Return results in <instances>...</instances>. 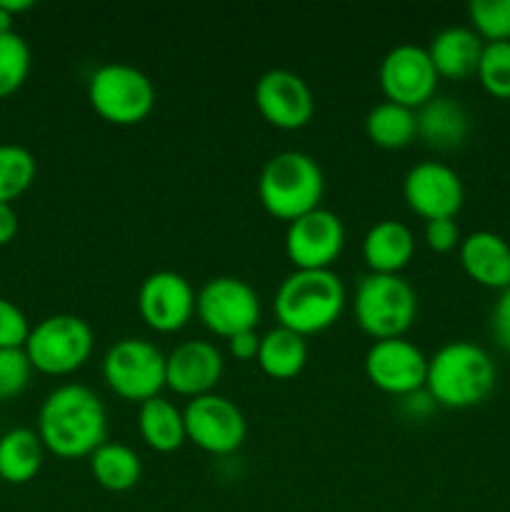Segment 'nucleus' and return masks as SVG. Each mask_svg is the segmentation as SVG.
Here are the masks:
<instances>
[{
    "label": "nucleus",
    "mask_w": 510,
    "mask_h": 512,
    "mask_svg": "<svg viewBox=\"0 0 510 512\" xmlns=\"http://www.w3.org/2000/svg\"><path fill=\"white\" fill-rule=\"evenodd\" d=\"M38 435L45 450L58 458H90L108 443V410L90 388L65 383L40 405Z\"/></svg>",
    "instance_id": "nucleus-1"
},
{
    "label": "nucleus",
    "mask_w": 510,
    "mask_h": 512,
    "mask_svg": "<svg viewBox=\"0 0 510 512\" xmlns=\"http://www.w3.org/2000/svg\"><path fill=\"white\" fill-rule=\"evenodd\" d=\"M498 368L488 350L470 340H453L428 358L425 390L435 405L453 410L475 408L490 398Z\"/></svg>",
    "instance_id": "nucleus-2"
},
{
    "label": "nucleus",
    "mask_w": 510,
    "mask_h": 512,
    "mask_svg": "<svg viewBox=\"0 0 510 512\" xmlns=\"http://www.w3.org/2000/svg\"><path fill=\"white\" fill-rule=\"evenodd\" d=\"M345 285L333 270H293L275 290L278 325L303 335L333 328L345 308Z\"/></svg>",
    "instance_id": "nucleus-3"
},
{
    "label": "nucleus",
    "mask_w": 510,
    "mask_h": 512,
    "mask_svg": "<svg viewBox=\"0 0 510 512\" xmlns=\"http://www.w3.org/2000/svg\"><path fill=\"white\" fill-rule=\"evenodd\" d=\"M325 175L318 160L300 150H283L263 165L258 178V198L273 218L293 223L300 215L320 208Z\"/></svg>",
    "instance_id": "nucleus-4"
},
{
    "label": "nucleus",
    "mask_w": 510,
    "mask_h": 512,
    "mask_svg": "<svg viewBox=\"0 0 510 512\" xmlns=\"http://www.w3.org/2000/svg\"><path fill=\"white\" fill-rule=\"evenodd\" d=\"M353 313L373 340L403 338L418 315V293L403 275L368 273L355 290Z\"/></svg>",
    "instance_id": "nucleus-5"
},
{
    "label": "nucleus",
    "mask_w": 510,
    "mask_h": 512,
    "mask_svg": "<svg viewBox=\"0 0 510 512\" xmlns=\"http://www.w3.org/2000/svg\"><path fill=\"white\" fill-rule=\"evenodd\" d=\"M93 345L95 333L88 320L73 313H58L30 328L25 355L33 370L45 375H70L88 363Z\"/></svg>",
    "instance_id": "nucleus-6"
},
{
    "label": "nucleus",
    "mask_w": 510,
    "mask_h": 512,
    "mask_svg": "<svg viewBox=\"0 0 510 512\" xmlns=\"http://www.w3.org/2000/svg\"><path fill=\"white\" fill-rule=\"evenodd\" d=\"M90 108L113 125H138L153 113L155 85L140 68L105 63L88 80Z\"/></svg>",
    "instance_id": "nucleus-7"
},
{
    "label": "nucleus",
    "mask_w": 510,
    "mask_h": 512,
    "mask_svg": "<svg viewBox=\"0 0 510 512\" xmlns=\"http://www.w3.org/2000/svg\"><path fill=\"white\" fill-rule=\"evenodd\" d=\"M103 378L118 398L148 403L165 388V355L143 338H123L103 358Z\"/></svg>",
    "instance_id": "nucleus-8"
},
{
    "label": "nucleus",
    "mask_w": 510,
    "mask_h": 512,
    "mask_svg": "<svg viewBox=\"0 0 510 512\" xmlns=\"http://www.w3.org/2000/svg\"><path fill=\"white\" fill-rule=\"evenodd\" d=\"M195 315L210 333L230 340L233 335L255 330L260 323V298L245 280L218 275L198 290Z\"/></svg>",
    "instance_id": "nucleus-9"
},
{
    "label": "nucleus",
    "mask_w": 510,
    "mask_h": 512,
    "mask_svg": "<svg viewBox=\"0 0 510 512\" xmlns=\"http://www.w3.org/2000/svg\"><path fill=\"white\" fill-rule=\"evenodd\" d=\"M188 440L210 455H230L245 443L248 423L233 400L218 393L193 398L183 410Z\"/></svg>",
    "instance_id": "nucleus-10"
},
{
    "label": "nucleus",
    "mask_w": 510,
    "mask_h": 512,
    "mask_svg": "<svg viewBox=\"0 0 510 512\" xmlns=\"http://www.w3.org/2000/svg\"><path fill=\"white\" fill-rule=\"evenodd\" d=\"M380 90L390 103L418 110L420 105L435 98L438 73L423 45L400 43L385 53L378 70Z\"/></svg>",
    "instance_id": "nucleus-11"
},
{
    "label": "nucleus",
    "mask_w": 510,
    "mask_h": 512,
    "mask_svg": "<svg viewBox=\"0 0 510 512\" xmlns=\"http://www.w3.org/2000/svg\"><path fill=\"white\" fill-rule=\"evenodd\" d=\"M343 248L345 225L333 210H310L285 230V255L295 270H330Z\"/></svg>",
    "instance_id": "nucleus-12"
},
{
    "label": "nucleus",
    "mask_w": 510,
    "mask_h": 512,
    "mask_svg": "<svg viewBox=\"0 0 510 512\" xmlns=\"http://www.w3.org/2000/svg\"><path fill=\"white\" fill-rule=\"evenodd\" d=\"M365 375L383 393L408 398L425 390L428 355L405 338L375 340L365 353Z\"/></svg>",
    "instance_id": "nucleus-13"
},
{
    "label": "nucleus",
    "mask_w": 510,
    "mask_h": 512,
    "mask_svg": "<svg viewBox=\"0 0 510 512\" xmlns=\"http://www.w3.org/2000/svg\"><path fill=\"white\" fill-rule=\"evenodd\" d=\"M195 298L190 280L175 270H155L138 288V313L155 333H178L193 320Z\"/></svg>",
    "instance_id": "nucleus-14"
},
{
    "label": "nucleus",
    "mask_w": 510,
    "mask_h": 512,
    "mask_svg": "<svg viewBox=\"0 0 510 512\" xmlns=\"http://www.w3.org/2000/svg\"><path fill=\"white\" fill-rule=\"evenodd\" d=\"M403 198L415 215L428 223L455 218L465 203V185L455 168L440 160H423L405 173Z\"/></svg>",
    "instance_id": "nucleus-15"
},
{
    "label": "nucleus",
    "mask_w": 510,
    "mask_h": 512,
    "mask_svg": "<svg viewBox=\"0 0 510 512\" xmlns=\"http://www.w3.org/2000/svg\"><path fill=\"white\" fill-rule=\"evenodd\" d=\"M255 108L273 128L300 130L313 120L315 95L298 73L273 68L255 83Z\"/></svg>",
    "instance_id": "nucleus-16"
},
{
    "label": "nucleus",
    "mask_w": 510,
    "mask_h": 512,
    "mask_svg": "<svg viewBox=\"0 0 510 512\" xmlns=\"http://www.w3.org/2000/svg\"><path fill=\"white\" fill-rule=\"evenodd\" d=\"M225 370L223 353L208 340H185L165 355V388L185 398L210 395Z\"/></svg>",
    "instance_id": "nucleus-17"
},
{
    "label": "nucleus",
    "mask_w": 510,
    "mask_h": 512,
    "mask_svg": "<svg viewBox=\"0 0 510 512\" xmlns=\"http://www.w3.org/2000/svg\"><path fill=\"white\" fill-rule=\"evenodd\" d=\"M460 265L473 283L503 293L510 288V243L493 230L465 235L458 248Z\"/></svg>",
    "instance_id": "nucleus-18"
},
{
    "label": "nucleus",
    "mask_w": 510,
    "mask_h": 512,
    "mask_svg": "<svg viewBox=\"0 0 510 512\" xmlns=\"http://www.w3.org/2000/svg\"><path fill=\"white\" fill-rule=\"evenodd\" d=\"M483 38L468 25H448L438 30L428 43L430 63L438 78L465 80L478 73L480 55H483Z\"/></svg>",
    "instance_id": "nucleus-19"
},
{
    "label": "nucleus",
    "mask_w": 510,
    "mask_h": 512,
    "mask_svg": "<svg viewBox=\"0 0 510 512\" xmlns=\"http://www.w3.org/2000/svg\"><path fill=\"white\" fill-rule=\"evenodd\" d=\"M415 255V235L400 220H378L363 238V260L370 273L400 275Z\"/></svg>",
    "instance_id": "nucleus-20"
},
{
    "label": "nucleus",
    "mask_w": 510,
    "mask_h": 512,
    "mask_svg": "<svg viewBox=\"0 0 510 512\" xmlns=\"http://www.w3.org/2000/svg\"><path fill=\"white\" fill-rule=\"evenodd\" d=\"M418 138L435 150H453L465 143L470 133V115L455 98H430L415 110Z\"/></svg>",
    "instance_id": "nucleus-21"
},
{
    "label": "nucleus",
    "mask_w": 510,
    "mask_h": 512,
    "mask_svg": "<svg viewBox=\"0 0 510 512\" xmlns=\"http://www.w3.org/2000/svg\"><path fill=\"white\" fill-rule=\"evenodd\" d=\"M45 445L38 430L13 428L0 435V480L10 485H25L40 473Z\"/></svg>",
    "instance_id": "nucleus-22"
},
{
    "label": "nucleus",
    "mask_w": 510,
    "mask_h": 512,
    "mask_svg": "<svg viewBox=\"0 0 510 512\" xmlns=\"http://www.w3.org/2000/svg\"><path fill=\"white\" fill-rule=\"evenodd\" d=\"M255 360L268 378L293 380L303 373L305 363H308V343H305L303 335L278 325V328L260 335V348Z\"/></svg>",
    "instance_id": "nucleus-23"
},
{
    "label": "nucleus",
    "mask_w": 510,
    "mask_h": 512,
    "mask_svg": "<svg viewBox=\"0 0 510 512\" xmlns=\"http://www.w3.org/2000/svg\"><path fill=\"white\" fill-rule=\"evenodd\" d=\"M138 430L145 445L155 453H175L188 440L183 410L170 403V400H165L163 395L140 405Z\"/></svg>",
    "instance_id": "nucleus-24"
},
{
    "label": "nucleus",
    "mask_w": 510,
    "mask_h": 512,
    "mask_svg": "<svg viewBox=\"0 0 510 512\" xmlns=\"http://www.w3.org/2000/svg\"><path fill=\"white\" fill-rule=\"evenodd\" d=\"M90 473L100 488L110 493H128L143 478V463L130 445L108 440L90 455Z\"/></svg>",
    "instance_id": "nucleus-25"
},
{
    "label": "nucleus",
    "mask_w": 510,
    "mask_h": 512,
    "mask_svg": "<svg viewBox=\"0 0 510 512\" xmlns=\"http://www.w3.org/2000/svg\"><path fill=\"white\" fill-rule=\"evenodd\" d=\"M365 133H368L370 143H375L378 148H408V145L418 138L415 110L398 103H390V100H383V103L373 105L370 113L365 115Z\"/></svg>",
    "instance_id": "nucleus-26"
},
{
    "label": "nucleus",
    "mask_w": 510,
    "mask_h": 512,
    "mask_svg": "<svg viewBox=\"0 0 510 512\" xmlns=\"http://www.w3.org/2000/svg\"><path fill=\"white\" fill-rule=\"evenodd\" d=\"M38 163L23 145L0 143V203H13L33 185Z\"/></svg>",
    "instance_id": "nucleus-27"
},
{
    "label": "nucleus",
    "mask_w": 510,
    "mask_h": 512,
    "mask_svg": "<svg viewBox=\"0 0 510 512\" xmlns=\"http://www.w3.org/2000/svg\"><path fill=\"white\" fill-rule=\"evenodd\" d=\"M30 63L33 55L28 40L15 30L0 33V98L13 95L28 80Z\"/></svg>",
    "instance_id": "nucleus-28"
},
{
    "label": "nucleus",
    "mask_w": 510,
    "mask_h": 512,
    "mask_svg": "<svg viewBox=\"0 0 510 512\" xmlns=\"http://www.w3.org/2000/svg\"><path fill=\"white\" fill-rule=\"evenodd\" d=\"M468 18L483 43L510 40V0H470Z\"/></svg>",
    "instance_id": "nucleus-29"
},
{
    "label": "nucleus",
    "mask_w": 510,
    "mask_h": 512,
    "mask_svg": "<svg viewBox=\"0 0 510 512\" xmlns=\"http://www.w3.org/2000/svg\"><path fill=\"white\" fill-rule=\"evenodd\" d=\"M475 75H478L485 93L500 100H510V40L485 43Z\"/></svg>",
    "instance_id": "nucleus-30"
},
{
    "label": "nucleus",
    "mask_w": 510,
    "mask_h": 512,
    "mask_svg": "<svg viewBox=\"0 0 510 512\" xmlns=\"http://www.w3.org/2000/svg\"><path fill=\"white\" fill-rule=\"evenodd\" d=\"M30 365L25 348H0V400H10L23 393L30 383Z\"/></svg>",
    "instance_id": "nucleus-31"
},
{
    "label": "nucleus",
    "mask_w": 510,
    "mask_h": 512,
    "mask_svg": "<svg viewBox=\"0 0 510 512\" xmlns=\"http://www.w3.org/2000/svg\"><path fill=\"white\" fill-rule=\"evenodd\" d=\"M30 328L23 310L8 298H0V348H25Z\"/></svg>",
    "instance_id": "nucleus-32"
},
{
    "label": "nucleus",
    "mask_w": 510,
    "mask_h": 512,
    "mask_svg": "<svg viewBox=\"0 0 510 512\" xmlns=\"http://www.w3.org/2000/svg\"><path fill=\"white\" fill-rule=\"evenodd\" d=\"M423 240L430 250H435V253H450V250L460 248L463 235H460L455 218H438L425 223Z\"/></svg>",
    "instance_id": "nucleus-33"
},
{
    "label": "nucleus",
    "mask_w": 510,
    "mask_h": 512,
    "mask_svg": "<svg viewBox=\"0 0 510 512\" xmlns=\"http://www.w3.org/2000/svg\"><path fill=\"white\" fill-rule=\"evenodd\" d=\"M490 330H493L495 343L505 353H510V288H505L495 300L493 315H490Z\"/></svg>",
    "instance_id": "nucleus-34"
},
{
    "label": "nucleus",
    "mask_w": 510,
    "mask_h": 512,
    "mask_svg": "<svg viewBox=\"0 0 510 512\" xmlns=\"http://www.w3.org/2000/svg\"><path fill=\"white\" fill-rule=\"evenodd\" d=\"M260 348V335L255 330H248V333H238L228 340V350L235 360L240 363H248V360L258 358Z\"/></svg>",
    "instance_id": "nucleus-35"
},
{
    "label": "nucleus",
    "mask_w": 510,
    "mask_h": 512,
    "mask_svg": "<svg viewBox=\"0 0 510 512\" xmlns=\"http://www.w3.org/2000/svg\"><path fill=\"white\" fill-rule=\"evenodd\" d=\"M18 235V213L10 203H0V245H8Z\"/></svg>",
    "instance_id": "nucleus-36"
},
{
    "label": "nucleus",
    "mask_w": 510,
    "mask_h": 512,
    "mask_svg": "<svg viewBox=\"0 0 510 512\" xmlns=\"http://www.w3.org/2000/svg\"><path fill=\"white\" fill-rule=\"evenodd\" d=\"M0 5H3L10 15H18V13H25V10L33 8L35 3L33 0H0Z\"/></svg>",
    "instance_id": "nucleus-37"
},
{
    "label": "nucleus",
    "mask_w": 510,
    "mask_h": 512,
    "mask_svg": "<svg viewBox=\"0 0 510 512\" xmlns=\"http://www.w3.org/2000/svg\"><path fill=\"white\" fill-rule=\"evenodd\" d=\"M13 20L15 15H10L8 10L0 5V33H10V30H13Z\"/></svg>",
    "instance_id": "nucleus-38"
}]
</instances>
